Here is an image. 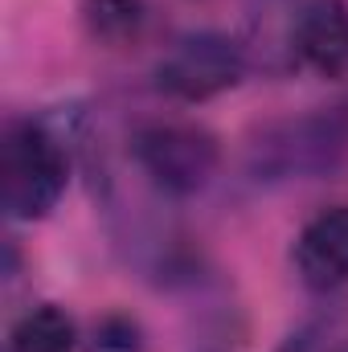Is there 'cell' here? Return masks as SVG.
I'll list each match as a JSON object with an SVG mask.
<instances>
[{
	"instance_id": "9",
	"label": "cell",
	"mask_w": 348,
	"mask_h": 352,
	"mask_svg": "<svg viewBox=\"0 0 348 352\" xmlns=\"http://www.w3.org/2000/svg\"><path fill=\"white\" fill-rule=\"evenodd\" d=\"M83 21H87L90 37L107 45H123L140 33L144 4L140 0H83Z\"/></svg>"
},
{
	"instance_id": "5",
	"label": "cell",
	"mask_w": 348,
	"mask_h": 352,
	"mask_svg": "<svg viewBox=\"0 0 348 352\" xmlns=\"http://www.w3.org/2000/svg\"><path fill=\"white\" fill-rule=\"evenodd\" d=\"M295 274L307 291L328 295L348 283V205L316 213L295 238Z\"/></svg>"
},
{
	"instance_id": "1",
	"label": "cell",
	"mask_w": 348,
	"mask_h": 352,
	"mask_svg": "<svg viewBox=\"0 0 348 352\" xmlns=\"http://www.w3.org/2000/svg\"><path fill=\"white\" fill-rule=\"evenodd\" d=\"M70 176V156L45 123H12L4 135V213L37 221L58 209Z\"/></svg>"
},
{
	"instance_id": "2",
	"label": "cell",
	"mask_w": 348,
	"mask_h": 352,
	"mask_svg": "<svg viewBox=\"0 0 348 352\" xmlns=\"http://www.w3.org/2000/svg\"><path fill=\"white\" fill-rule=\"evenodd\" d=\"M348 148V127L340 115H303L274 123L250 148V173L259 180H307L328 168Z\"/></svg>"
},
{
	"instance_id": "4",
	"label": "cell",
	"mask_w": 348,
	"mask_h": 352,
	"mask_svg": "<svg viewBox=\"0 0 348 352\" xmlns=\"http://www.w3.org/2000/svg\"><path fill=\"white\" fill-rule=\"evenodd\" d=\"M131 152H135V164L144 168V176L168 197L201 192L213 180L217 160H221L217 140L193 123H152L135 135Z\"/></svg>"
},
{
	"instance_id": "7",
	"label": "cell",
	"mask_w": 348,
	"mask_h": 352,
	"mask_svg": "<svg viewBox=\"0 0 348 352\" xmlns=\"http://www.w3.org/2000/svg\"><path fill=\"white\" fill-rule=\"evenodd\" d=\"M303 0H246V58L262 70H291L295 58V29H299Z\"/></svg>"
},
{
	"instance_id": "8",
	"label": "cell",
	"mask_w": 348,
	"mask_h": 352,
	"mask_svg": "<svg viewBox=\"0 0 348 352\" xmlns=\"http://www.w3.org/2000/svg\"><path fill=\"white\" fill-rule=\"evenodd\" d=\"M8 352H74V320L58 303H41L12 324Z\"/></svg>"
},
{
	"instance_id": "10",
	"label": "cell",
	"mask_w": 348,
	"mask_h": 352,
	"mask_svg": "<svg viewBox=\"0 0 348 352\" xmlns=\"http://www.w3.org/2000/svg\"><path fill=\"white\" fill-rule=\"evenodd\" d=\"M90 352H144V328L131 316H107L90 336Z\"/></svg>"
},
{
	"instance_id": "3",
	"label": "cell",
	"mask_w": 348,
	"mask_h": 352,
	"mask_svg": "<svg viewBox=\"0 0 348 352\" xmlns=\"http://www.w3.org/2000/svg\"><path fill=\"white\" fill-rule=\"evenodd\" d=\"M246 70H250V58L242 41L201 29L173 41V50L156 66V87L180 102H209L238 87Z\"/></svg>"
},
{
	"instance_id": "6",
	"label": "cell",
	"mask_w": 348,
	"mask_h": 352,
	"mask_svg": "<svg viewBox=\"0 0 348 352\" xmlns=\"http://www.w3.org/2000/svg\"><path fill=\"white\" fill-rule=\"evenodd\" d=\"M295 58L328 78L348 74V4L345 0H303L295 29Z\"/></svg>"
}]
</instances>
